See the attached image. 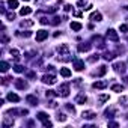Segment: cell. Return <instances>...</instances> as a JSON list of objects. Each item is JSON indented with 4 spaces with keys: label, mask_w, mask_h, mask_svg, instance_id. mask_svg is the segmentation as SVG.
Masks as SVG:
<instances>
[{
    "label": "cell",
    "mask_w": 128,
    "mask_h": 128,
    "mask_svg": "<svg viewBox=\"0 0 128 128\" xmlns=\"http://www.w3.org/2000/svg\"><path fill=\"white\" fill-rule=\"evenodd\" d=\"M47 38H48V32H47V30L41 29V30L36 32V42H42V41H45Z\"/></svg>",
    "instance_id": "cell-1"
},
{
    "label": "cell",
    "mask_w": 128,
    "mask_h": 128,
    "mask_svg": "<svg viewBox=\"0 0 128 128\" xmlns=\"http://www.w3.org/2000/svg\"><path fill=\"white\" fill-rule=\"evenodd\" d=\"M107 38H108L110 41H113V42H118V41H119V35H118V32L113 30V29H108V30H107Z\"/></svg>",
    "instance_id": "cell-2"
},
{
    "label": "cell",
    "mask_w": 128,
    "mask_h": 128,
    "mask_svg": "<svg viewBox=\"0 0 128 128\" xmlns=\"http://www.w3.org/2000/svg\"><path fill=\"white\" fill-rule=\"evenodd\" d=\"M57 95H60V96H68V95H70V84H62V86L59 88Z\"/></svg>",
    "instance_id": "cell-3"
},
{
    "label": "cell",
    "mask_w": 128,
    "mask_h": 128,
    "mask_svg": "<svg viewBox=\"0 0 128 128\" xmlns=\"http://www.w3.org/2000/svg\"><path fill=\"white\" fill-rule=\"evenodd\" d=\"M15 88H17V89H21V90H24V89H27V88H29V84H27V82H26V80L17 78V80H15Z\"/></svg>",
    "instance_id": "cell-4"
},
{
    "label": "cell",
    "mask_w": 128,
    "mask_h": 128,
    "mask_svg": "<svg viewBox=\"0 0 128 128\" xmlns=\"http://www.w3.org/2000/svg\"><path fill=\"white\" fill-rule=\"evenodd\" d=\"M113 70H114L116 72L124 74V72H125V63H124V62H116L114 65H113Z\"/></svg>",
    "instance_id": "cell-5"
},
{
    "label": "cell",
    "mask_w": 128,
    "mask_h": 128,
    "mask_svg": "<svg viewBox=\"0 0 128 128\" xmlns=\"http://www.w3.org/2000/svg\"><path fill=\"white\" fill-rule=\"evenodd\" d=\"M42 82H44L45 84H54V83H56V77L51 76V74H45V76L42 77Z\"/></svg>",
    "instance_id": "cell-6"
},
{
    "label": "cell",
    "mask_w": 128,
    "mask_h": 128,
    "mask_svg": "<svg viewBox=\"0 0 128 128\" xmlns=\"http://www.w3.org/2000/svg\"><path fill=\"white\" fill-rule=\"evenodd\" d=\"M74 70L76 71H83L84 70V62L80 59H74Z\"/></svg>",
    "instance_id": "cell-7"
},
{
    "label": "cell",
    "mask_w": 128,
    "mask_h": 128,
    "mask_svg": "<svg viewBox=\"0 0 128 128\" xmlns=\"http://www.w3.org/2000/svg\"><path fill=\"white\" fill-rule=\"evenodd\" d=\"M82 116H83V119H89V120H92V119H95V118H96V114H95L92 110H86V112H83V113H82Z\"/></svg>",
    "instance_id": "cell-8"
},
{
    "label": "cell",
    "mask_w": 128,
    "mask_h": 128,
    "mask_svg": "<svg viewBox=\"0 0 128 128\" xmlns=\"http://www.w3.org/2000/svg\"><path fill=\"white\" fill-rule=\"evenodd\" d=\"M57 51H59L60 54H65V56H68V51H70V47H68L66 44H62V45H59V47H57Z\"/></svg>",
    "instance_id": "cell-9"
},
{
    "label": "cell",
    "mask_w": 128,
    "mask_h": 128,
    "mask_svg": "<svg viewBox=\"0 0 128 128\" xmlns=\"http://www.w3.org/2000/svg\"><path fill=\"white\" fill-rule=\"evenodd\" d=\"M92 88L94 89H106L107 88V82H95L92 84Z\"/></svg>",
    "instance_id": "cell-10"
},
{
    "label": "cell",
    "mask_w": 128,
    "mask_h": 128,
    "mask_svg": "<svg viewBox=\"0 0 128 128\" xmlns=\"http://www.w3.org/2000/svg\"><path fill=\"white\" fill-rule=\"evenodd\" d=\"M26 101H27L29 104H32V106H36V104H38V96H35V95H27V96H26Z\"/></svg>",
    "instance_id": "cell-11"
},
{
    "label": "cell",
    "mask_w": 128,
    "mask_h": 128,
    "mask_svg": "<svg viewBox=\"0 0 128 128\" xmlns=\"http://www.w3.org/2000/svg\"><path fill=\"white\" fill-rule=\"evenodd\" d=\"M102 20V15L100 14V12H94L92 15H90V21H94V23H98V21H101Z\"/></svg>",
    "instance_id": "cell-12"
},
{
    "label": "cell",
    "mask_w": 128,
    "mask_h": 128,
    "mask_svg": "<svg viewBox=\"0 0 128 128\" xmlns=\"http://www.w3.org/2000/svg\"><path fill=\"white\" fill-rule=\"evenodd\" d=\"M70 27H71L74 32H78V30H82L83 26H82V23H78V21H72V23L70 24Z\"/></svg>",
    "instance_id": "cell-13"
},
{
    "label": "cell",
    "mask_w": 128,
    "mask_h": 128,
    "mask_svg": "<svg viewBox=\"0 0 128 128\" xmlns=\"http://www.w3.org/2000/svg\"><path fill=\"white\" fill-rule=\"evenodd\" d=\"M88 101V96L84 95V94H80V95H77V98H76V102L77 104H84Z\"/></svg>",
    "instance_id": "cell-14"
},
{
    "label": "cell",
    "mask_w": 128,
    "mask_h": 128,
    "mask_svg": "<svg viewBox=\"0 0 128 128\" xmlns=\"http://www.w3.org/2000/svg\"><path fill=\"white\" fill-rule=\"evenodd\" d=\"M30 14H32V8H29V6H24V8L20 9V15H21V17H24V15H30Z\"/></svg>",
    "instance_id": "cell-15"
},
{
    "label": "cell",
    "mask_w": 128,
    "mask_h": 128,
    "mask_svg": "<svg viewBox=\"0 0 128 128\" xmlns=\"http://www.w3.org/2000/svg\"><path fill=\"white\" fill-rule=\"evenodd\" d=\"M60 76L62 77H71V70L70 68H60Z\"/></svg>",
    "instance_id": "cell-16"
},
{
    "label": "cell",
    "mask_w": 128,
    "mask_h": 128,
    "mask_svg": "<svg viewBox=\"0 0 128 128\" xmlns=\"http://www.w3.org/2000/svg\"><path fill=\"white\" fill-rule=\"evenodd\" d=\"M8 100H9L11 102H18V101H20V96L11 92V94H8Z\"/></svg>",
    "instance_id": "cell-17"
},
{
    "label": "cell",
    "mask_w": 128,
    "mask_h": 128,
    "mask_svg": "<svg viewBox=\"0 0 128 128\" xmlns=\"http://www.w3.org/2000/svg\"><path fill=\"white\" fill-rule=\"evenodd\" d=\"M36 118H38L39 120H42V124H44L45 120H48V114H47V113H44V112H39V113L36 114Z\"/></svg>",
    "instance_id": "cell-18"
},
{
    "label": "cell",
    "mask_w": 128,
    "mask_h": 128,
    "mask_svg": "<svg viewBox=\"0 0 128 128\" xmlns=\"http://www.w3.org/2000/svg\"><path fill=\"white\" fill-rule=\"evenodd\" d=\"M35 24V21H32V20H23L21 21V27H32Z\"/></svg>",
    "instance_id": "cell-19"
},
{
    "label": "cell",
    "mask_w": 128,
    "mask_h": 128,
    "mask_svg": "<svg viewBox=\"0 0 128 128\" xmlns=\"http://www.w3.org/2000/svg\"><path fill=\"white\" fill-rule=\"evenodd\" d=\"M90 50V44H80L78 45V51H89Z\"/></svg>",
    "instance_id": "cell-20"
},
{
    "label": "cell",
    "mask_w": 128,
    "mask_h": 128,
    "mask_svg": "<svg viewBox=\"0 0 128 128\" xmlns=\"http://www.w3.org/2000/svg\"><path fill=\"white\" fill-rule=\"evenodd\" d=\"M12 125H14V120H11V119H8V118H5V119H3V124H2V126H3V128L12 126Z\"/></svg>",
    "instance_id": "cell-21"
},
{
    "label": "cell",
    "mask_w": 128,
    "mask_h": 128,
    "mask_svg": "<svg viewBox=\"0 0 128 128\" xmlns=\"http://www.w3.org/2000/svg\"><path fill=\"white\" fill-rule=\"evenodd\" d=\"M8 70H9V63H8V62H5V60H3V62H2V63H0V71H2V72H6V71H8Z\"/></svg>",
    "instance_id": "cell-22"
},
{
    "label": "cell",
    "mask_w": 128,
    "mask_h": 128,
    "mask_svg": "<svg viewBox=\"0 0 128 128\" xmlns=\"http://www.w3.org/2000/svg\"><path fill=\"white\" fill-rule=\"evenodd\" d=\"M8 6H9L11 9L18 8V0H8Z\"/></svg>",
    "instance_id": "cell-23"
},
{
    "label": "cell",
    "mask_w": 128,
    "mask_h": 128,
    "mask_svg": "<svg viewBox=\"0 0 128 128\" xmlns=\"http://www.w3.org/2000/svg\"><path fill=\"white\" fill-rule=\"evenodd\" d=\"M112 90L113 92H122L124 90V84H113L112 86Z\"/></svg>",
    "instance_id": "cell-24"
},
{
    "label": "cell",
    "mask_w": 128,
    "mask_h": 128,
    "mask_svg": "<svg viewBox=\"0 0 128 128\" xmlns=\"http://www.w3.org/2000/svg\"><path fill=\"white\" fill-rule=\"evenodd\" d=\"M114 112H116V108H114V107H110V108L106 110V116H107V118H113Z\"/></svg>",
    "instance_id": "cell-25"
},
{
    "label": "cell",
    "mask_w": 128,
    "mask_h": 128,
    "mask_svg": "<svg viewBox=\"0 0 128 128\" xmlns=\"http://www.w3.org/2000/svg\"><path fill=\"white\" fill-rule=\"evenodd\" d=\"M106 72H107V66H104V65H102V66H100V71L96 72V76H100V77H102V76H104Z\"/></svg>",
    "instance_id": "cell-26"
},
{
    "label": "cell",
    "mask_w": 128,
    "mask_h": 128,
    "mask_svg": "<svg viewBox=\"0 0 128 128\" xmlns=\"http://www.w3.org/2000/svg\"><path fill=\"white\" fill-rule=\"evenodd\" d=\"M106 101H108V95L104 94V95H100V96H98V102H100V104H102V102H106Z\"/></svg>",
    "instance_id": "cell-27"
},
{
    "label": "cell",
    "mask_w": 128,
    "mask_h": 128,
    "mask_svg": "<svg viewBox=\"0 0 128 128\" xmlns=\"http://www.w3.org/2000/svg\"><path fill=\"white\" fill-rule=\"evenodd\" d=\"M119 104H120V106H124V107H128V98H126V96H120Z\"/></svg>",
    "instance_id": "cell-28"
},
{
    "label": "cell",
    "mask_w": 128,
    "mask_h": 128,
    "mask_svg": "<svg viewBox=\"0 0 128 128\" xmlns=\"http://www.w3.org/2000/svg\"><path fill=\"white\" fill-rule=\"evenodd\" d=\"M98 59H100V56H98V54H94V56H90V57L88 59V62H89V63H95V62H98Z\"/></svg>",
    "instance_id": "cell-29"
},
{
    "label": "cell",
    "mask_w": 128,
    "mask_h": 128,
    "mask_svg": "<svg viewBox=\"0 0 128 128\" xmlns=\"http://www.w3.org/2000/svg\"><path fill=\"white\" fill-rule=\"evenodd\" d=\"M102 57H104L106 60H113V59H114V54H113V53H106Z\"/></svg>",
    "instance_id": "cell-30"
},
{
    "label": "cell",
    "mask_w": 128,
    "mask_h": 128,
    "mask_svg": "<svg viewBox=\"0 0 128 128\" xmlns=\"http://www.w3.org/2000/svg\"><path fill=\"white\" fill-rule=\"evenodd\" d=\"M57 120L59 122H65L66 120V116L63 114V113H57Z\"/></svg>",
    "instance_id": "cell-31"
},
{
    "label": "cell",
    "mask_w": 128,
    "mask_h": 128,
    "mask_svg": "<svg viewBox=\"0 0 128 128\" xmlns=\"http://www.w3.org/2000/svg\"><path fill=\"white\" fill-rule=\"evenodd\" d=\"M11 54H12L15 59H18V56H20V51H18L17 48H12V50H11Z\"/></svg>",
    "instance_id": "cell-32"
},
{
    "label": "cell",
    "mask_w": 128,
    "mask_h": 128,
    "mask_svg": "<svg viewBox=\"0 0 128 128\" xmlns=\"http://www.w3.org/2000/svg\"><path fill=\"white\" fill-rule=\"evenodd\" d=\"M14 71H15V72H23V71H24V66H21V65H15V66H14Z\"/></svg>",
    "instance_id": "cell-33"
},
{
    "label": "cell",
    "mask_w": 128,
    "mask_h": 128,
    "mask_svg": "<svg viewBox=\"0 0 128 128\" xmlns=\"http://www.w3.org/2000/svg\"><path fill=\"white\" fill-rule=\"evenodd\" d=\"M6 18H8L9 21H12V20L15 18V14H14V12H8V14H6Z\"/></svg>",
    "instance_id": "cell-34"
},
{
    "label": "cell",
    "mask_w": 128,
    "mask_h": 128,
    "mask_svg": "<svg viewBox=\"0 0 128 128\" xmlns=\"http://www.w3.org/2000/svg\"><path fill=\"white\" fill-rule=\"evenodd\" d=\"M66 110H68V112H71V113H76V108H74L71 104H66Z\"/></svg>",
    "instance_id": "cell-35"
},
{
    "label": "cell",
    "mask_w": 128,
    "mask_h": 128,
    "mask_svg": "<svg viewBox=\"0 0 128 128\" xmlns=\"http://www.w3.org/2000/svg\"><path fill=\"white\" fill-rule=\"evenodd\" d=\"M47 98H50V96H54V95H57V94H54V90H47Z\"/></svg>",
    "instance_id": "cell-36"
},
{
    "label": "cell",
    "mask_w": 128,
    "mask_h": 128,
    "mask_svg": "<svg viewBox=\"0 0 128 128\" xmlns=\"http://www.w3.org/2000/svg\"><path fill=\"white\" fill-rule=\"evenodd\" d=\"M119 29H120V32H128V26L126 24H120Z\"/></svg>",
    "instance_id": "cell-37"
},
{
    "label": "cell",
    "mask_w": 128,
    "mask_h": 128,
    "mask_svg": "<svg viewBox=\"0 0 128 128\" xmlns=\"http://www.w3.org/2000/svg\"><path fill=\"white\" fill-rule=\"evenodd\" d=\"M39 23H41V24H47V23H48V18L42 17V18H39Z\"/></svg>",
    "instance_id": "cell-38"
},
{
    "label": "cell",
    "mask_w": 128,
    "mask_h": 128,
    "mask_svg": "<svg viewBox=\"0 0 128 128\" xmlns=\"http://www.w3.org/2000/svg\"><path fill=\"white\" fill-rule=\"evenodd\" d=\"M44 126H45V128H51V126H53V124H51L50 120H45V122H44Z\"/></svg>",
    "instance_id": "cell-39"
},
{
    "label": "cell",
    "mask_w": 128,
    "mask_h": 128,
    "mask_svg": "<svg viewBox=\"0 0 128 128\" xmlns=\"http://www.w3.org/2000/svg\"><path fill=\"white\" fill-rule=\"evenodd\" d=\"M59 21H60V18H59V17H56V18H53L51 24H59Z\"/></svg>",
    "instance_id": "cell-40"
},
{
    "label": "cell",
    "mask_w": 128,
    "mask_h": 128,
    "mask_svg": "<svg viewBox=\"0 0 128 128\" xmlns=\"http://www.w3.org/2000/svg\"><path fill=\"white\" fill-rule=\"evenodd\" d=\"M71 8H72V6H71V5H66V6H65V11H66V12H68V11H71Z\"/></svg>",
    "instance_id": "cell-41"
},
{
    "label": "cell",
    "mask_w": 128,
    "mask_h": 128,
    "mask_svg": "<svg viewBox=\"0 0 128 128\" xmlns=\"http://www.w3.org/2000/svg\"><path fill=\"white\" fill-rule=\"evenodd\" d=\"M83 9H84V11H90V9H92V5H88V6L83 8Z\"/></svg>",
    "instance_id": "cell-42"
},
{
    "label": "cell",
    "mask_w": 128,
    "mask_h": 128,
    "mask_svg": "<svg viewBox=\"0 0 128 128\" xmlns=\"http://www.w3.org/2000/svg\"><path fill=\"white\" fill-rule=\"evenodd\" d=\"M108 126H118V124L116 122H108Z\"/></svg>",
    "instance_id": "cell-43"
},
{
    "label": "cell",
    "mask_w": 128,
    "mask_h": 128,
    "mask_svg": "<svg viewBox=\"0 0 128 128\" xmlns=\"http://www.w3.org/2000/svg\"><path fill=\"white\" fill-rule=\"evenodd\" d=\"M78 6H84V0H80V2H78Z\"/></svg>",
    "instance_id": "cell-44"
},
{
    "label": "cell",
    "mask_w": 128,
    "mask_h": 128,
    "mask_svg": "<svg viewBox=\"0 0 128 128\" xmlns=\"http://www.w3.org/2000/svg\"><path fill=\"white\" fill-rule=\"evenodd\" d=\"M126 119H128V114H126Z\"/></svg>",
    "instance_id": "cell-45"
},
{
    "label": "cell",
    "mask_w": 128,
    "mask_h": 128,
    "mask_svg": "<svg viewBox=\"0 0 128 128\" xmlns=\"http://www.w3.org/2000/svg\"><path fill=\"white\" fill-rule=\"evenodd\" d=\"M26 2H29V0H26Z\"/></svg>",
    "instance_id": "cell-46"
}]
</instances>
